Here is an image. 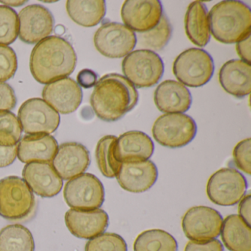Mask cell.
Instances as JSON below:
<instances>
[{
    "instance_id": "obj_36",
    "label": "cell",
    "mask_w": 251,
    "mask_h": 251,
    "mask_svg": "<svg viewBox=\"0 0 251 251\" xmlns=\"http://www.w3.org/2000/svg\"><path fill=\"white\" fill-rule=\"evenodd\" d=\"M17 102L13 88L5 82H0V112L12 110L15 108Z\"/></svg>"
},
{
    "instance_id": "obj_29",
    "label": "cell",
    "mask_w": 251,
    "mask_h": 251,
    "mask_svg": "<svg viewBox=\"0 0 251 251\" xmlns=\"http://www.w3.org/2000/svg\"><path fill=\"white\" fill-rule=\"evenodd\" d=\"M134 251H177V243L168 232L151 229L141 233L133 244Z\"/></svg>"
},
{
    "instance_id": "obj_35",
    "label": "cell",
    "mask_w": 251,
    "mask_h": 251,
    "mask_svg": "<svg viewBox=\"0 0 251 251\" xmlns=\"http://www.w3.org/2000/svg\"><path fill=\"white\" fill-rule=\"evenodd\" d=\"M251 140L250 138L239 142L233 151V160L236 167L248 175H251Z\"/></svg>"
},
{
    "instance_id": "obj_24",
    "label": "cell",
    "mask_w": 251,
    "mask_h": 251,
    "mask_svg": "<svg viewBox=\"0 0 251 251\" xmlns=\"http://www.w3.org/2000/svg\"><path fill=\"white\" fill-rule=\"evenodd\" d=\"M185 30L189 40L197 46H206L211 39L208 10L203 2L195 1L189 5L185 17Z\"/></svg>"
},
{
    "instance_id": "obj_20",
    "label": "cell",
    "mask_w": 251,
    "mask_h": 251,
    "mask_svg": "<svg viewBox=\"0 0 251 251\" xmlns=\"http://www.w3.org/2000/svg\"><path fill=\"white\" fill-rule=\"evenodd\" d=\"M154 102L161 112L183 114L190 108L192 98L189 89L180 82L167 80L157 86Z\"/></svg>"
},
{
    "instance_id": "obj_23",
    "label": "cell",
    "mask_w": 251,
    "mask_h": 251,
    "mask_svg": "<svg viewBox=\"0 0 251 251\" xmlns=\"http://www.w3.org/2000/svg\"><path fill=\"white\" fill-rule=\"evenodd\" d=\"M219 81L225 91L238 98L251 92V67L239 59L225 63L219 73Z\"/></svg>"
},
{
    "instance_id": "obj_42",
    "label": "cell",
    "mask_w": 251,
    "mask_h": 251,
    "mask_svg": "<svg viewBox=\"0 0 251 251\" xmlns=\"http://www.w3.org/2000/svg\"><path fill=\"white\" fill-rule=\"evenodd\" d=\"M1 3L5 4V6L18 7L24 5L27 1H0Z\"/></svg>"
},
{
    "instance_id": "obj_13",
    "label": "cell",
    "mask_w": 251,
    "mask_h": 251,
    "mask_svg": "<svg viewBox=\"0 0 251 251\" xmlns=\"http://www.w3.org/2000/svg\"><path fill=\"white\" fill-rule=\"evenodd\" d=\"M19 36L25 43L35 45L49 37L54 29V18L50 11L40 5H30L18 15Z\"/></svg>"
},
{
    "instance_id": "obj_5",
    "label": "cell",
    "mask_w": 251,
    "mask_h": 251,
    "mask_svg": "<svg viewBox=\"0 0 251 251\" xmlns=\"http://www.w3.org/2000/svg\"><path fill=\"white\" fill-rule=\"evenodd\" d=\"M173 70L182 84L189 87H201L209 82L214 75V61L204 50L190 48L176 58Z\"/></svg>"
},
{
    "instance_id": "obj_10",
    "label": "cell",
    "mask_w": 251,
    "mask_h": 251,
    "mask_svg": "<svg viewBox=\"0 0 251 251\" xmlns=\"http://www.w3.org/2000/svg\"><path fill=\"white\" fill-rule=\"evenodd\" d=\"M97 50L109 58H121L133 50L137 37L134 31L118 23L102 25L94 36Z\"/></svg>"
},
{
    "instance_id": "obj_17",
    "label": "cell",
    "mask_w": 251,
    "mask_h": 251,
    "mask_svg": "<svg viewBox=\"0 0 251 251\" xmlns=\"http://www.w3.org/2000/svg\"><path fill=\"white\" fill-rule=\"evenodd\" d=\"M65 223L69 230L76 237L91 239L106 230L109 217L100 208L89 211L71 208L66 213Z\"/></svg>"
},
{
    "instance_id": "obj_2",
    "label": "cell",
    "mask_w": 251,
    "mask_h": 251,
    "mask_svg": "<svg viewBox=\"0 0 251 251\" xmlns=\"http://www.w3.org/2000/svg\"><path fill=\"white\" fill-rule=\"evenodd\" d=\"M139 93L133 83L120 74L105 75L98 80L91 96L95 114L105 122H116L133 109Z\"/></svg>"
},
{
    "instance_id": "obj_6",
    "label": "cell",
    "mask_w": 251,
    "mask_h": 251,
    "mask_svg": "<svg viewBox=\"0 0 251 251\" xmlns=\"http://www.w3.org/2000/svg\"><path fill=\"white\" fill-rule=\"evenodd\" d=\"M123 74L133 86L149 88L155 86L164 73L161 57L149 50H137L126 55L122 63Z\"/></svg>"
},
{
    "instance_id": "obj_7",
    "label": "cell",
    "mask_w": 251,
    "mask_h": 251,
    "mask_svg": "<svg viewBox=\"0 0 251 251\" xmlns=\"http://www.w3.org/2000/svg\"><path fill=\"white\" fill-rule=\"evenodd\" d=\"M195 120L185 114H165L160 116L152 126L154 139L159 145L180 148L190 143L197 133Z\"/></svg>"
},
{
    "instance_id": "obj_31",
    "label": "cell",
    "mask_w": 251,
    "mask_h": 251,
    "mask_svg": "<svg viewBox=\"0 0 251 251\" xmlns=\"http://www.w3.org/2000/svg\"><path fill=\"white\" fill-rule=\"evenodd\" d=\"M22 132L21 125L14 113L0 112V146L12 147L18 145Z\"/></svg>"
},
{
    "instance_id": "obj_16",
    "label": "cell",
    "mask_w": 251,
    "mask_h": 251,
    "mask_svg": "<svg viewBox=\"0 0 251 251\" xmlns=\"http://www.w3.org/2000/svg\"><path fill=\"white\" fill-rule=\"evenodd\" d=\"M90 162L86 147L77 142H67L58 147L52 165L62 180H70L85 173Z\"/></svg>"
},
{
    "instance_id": "obj_34",
    "label": "cell",
    "mask_w": 251,
    "mask_h": 251,
    "mask_svg": "<svg viewBox=\"0 0 251 251\" xmlns=\"http://www.w3.org/2000/svg\"><path fill=\"white\" fill-rule=\"evenodd\" d=\"M18 67V61L12 48L0 45V82H5L14 77Z\"/></svg>"
},
{
    "instance_id": "obj_27",
    "label": "cell",
    "mask_w": 251,
    "mask_h": 251,
    "mask_svg": "<svg viewBox=\"0 0 251 251\" xmlns=\"http://www.w3.org/2000/svg\"><path fill=\"white\" fill-rule=\"evenodd\" d=\"M31 232L22 225H10L0 230V251H34Z\"/></svg>"
},
{
    "instance_id": "obj_4",
    "label": "cell",
    "mask_w": 251,
    "mask_h": 251,
    "mask_svg": "<svg viewBox=\"0 0 251 251\" xmlns=\"http://www.w3.org/2000/svg\"><path fill=\"white\" fill-rule=\"evenodd\" d=\"M35 207V198L24 179L9 176L0 180V215L9 220L28 217Z\"/></svg>"
},
{
    "instance_id": "obj_19",
    "label": "cell",
    "mask_w": 251,
    "mask_h": 251,
    "mask_svg": "<svg viewBox=\"0 0 251 251\" xmlns=\"http://www.w3.org/2000/svg\"><path fill=\"white\" fill-rule=\"evenodd\" d=\"M23 176L32 192L42 198L56 196L63 187V180L51 163H29L23 169Z\"/></svg>"
},
{
    "instance_id": "obj_38",
    "label": "cell",
    "mask_w": 251,
    "mask_h": 251,
    "mask_svg": "<svg viewBox=\"0 0 251 251\" xmlns=\"http://www.w3.org/2000/svg\"><path fill=\"white\" fill-rule=\"evenodd\" d=\"M77 84L85 89L95 86L98 83V75L91 70L85 69L81 70L77 76Z\"/></svg>"
},
{
    "instance_id": "obj_3",
    "label": "cell",
    "mask_w": 251,
    "mask_h": 251,
    "mask_svg": "<svg viewBox=\"0 0 251 251\" xmlns=\"http://www.w3.org/2000/svg\"><path fill=\"white\" fill-rule=\"evenodd\" d=\"M210 30L223 44L238 43L251 34V8L242 1H222L208 14Z\"/></svg>"
},
{
    "instance_id": "obj_40",
    "label": "cell",
    "mask_w": 251,
    "mask_h": 251,
    "mask_svg": "<svg viewBox=\"0 0 251 251\" xmlns=\"http://www.w3.org/2000/svg\"><path fill=\"white\" fill-rule=\"evenodd\" d=\"M251 35L236 43V51L242 61L251 65Z\"/></svg>"
},
{
    "instance_id": "obj_25",
    "label": "cell",
    "mask_w": 251,
    "mask_h": 251,
    "mask_svg": "<svg viewBox=\"0 0 251 251\" xmlns=\"http://www.w3.org/2000/svg\"><path fill=\"white\" fill-rule=\"evenodd\" d=\"M221 238L230 251H251V228L238 214L227 216L222 225Z\"/></svg>"
},
{
    "instance_id": "obj_11",
    "label": "cell",
    "mask_w": 251,
    "mask_h": 251,
    "mask_svg": "<svg viewBox=\"0 0 251 251\" xmlns=\"http://www.w3.org/2000/svg\"><path fill=\"white\" fill-rule=\"evenodd\" d=\"M22 129L28 135L48 134L58 129L59 114L41 98H32L23 102L18 111Z\"/></svg>"
},
{
    "instance_id": "obj_39",
    "label": "cell",
    "mask_w": 251,
    "mask_h": 251,
    "mask_svg": "<svg viewBox=\"0 0 251 251\" xmlns=\"http://www.w3.org/2000/svg\"><path fill=\"white\" fill-rule=\"evenodd\" d=\"M17 156V145L12 147L0 146V168L8 167Z\"/></svg>"
},
{
    "instance_id": "obj_18",
    "label": "cell",
    "mask_w": 251,
    "mask_h": 251,
    "mask_svg": "<svg viewBox=\"0 0 251 251\" xmlns=\"http://www.w3.org/2000/svg\"><path fill=\"white\" fill-rule=\"evenodd\" d=\"M158 169L152 161L122 164L117 176L120 186L127 192L142 193L151 189L158 179Z\"/></svg>"
},
{
    "instance_id": "obj_30",
    "label": "cell",
    "mask_w": 251,
    "mask_h": 251,
    "mask_svg": "<svg viewBox=\"0 0 251 251\" xmlns=\"http://www.w3.org/2000/svg\"><path fill=\"white\" fill-rule=\"evenodd\" d=\"M173 27L167 16L163 14L159 23L152 30L139 35V44L145 50L160 51L170 42Z\"/></svg>"
},
{
    "instance_id": "obj_41",
    "label": "cell",
    "mask_w": 251,
    "mask_h": 251,
    "mask_svg": "<svg viewBox=\"0 0 251 251\" xmlns=\"http://www.w3.org/2000/svg\"><path fill=\"white\" fill-rule=\"evenodd\" d=\"M251 195L248 194L240 201L239 205V216L250 226H251Z\"/></svg>"
},
{
    "instance_id": "obj_28",
    "label": "cell",
    "mask_w": 251,
    "mask_h": 251,
    "mask_svg": "<svg viewBox=\"0 0 251 251\" xmlns=\"http://www.w3.org/2000/svg\"><path fill=\"white\" fill-rule=\"evenodd\" d=\"M117 140V136L109 135L100 139L97 145L95 151L97 164L101 173L108 178L117 177L123 164L116 155Z\"/></svg>"
},
{
    "instance_id": "obj_12",
    "label": "cell",
    "mask_w": 251,
    "mask_h": 251,
    "mask_svg": "<svg viewBox=\"0 0 251 251\" xmlns=\"http://www.w3.org/2000/svg\"><path fill=\"white\" fill-rule=\"evenodd\" d=\"M223 222V217L217 210L201 205L192 207L185 213L182 227L191 241L206 242L220 236Z\"/></svg>"
},
{
    "instance_id": "obj_9",
    "label": "cell",
    "mask_w": 251,
    "mask_h": 251,
    "mask_svg": "<svg viewBox=\"0 0 251 251\" xmlns=\"http://www.w3.org/2000/svg\"><path fill=\"white\" fill-rule=\"evenodd\" d=\"M64 196L73 209L89 211L102 206L105 201V189L96 176L83 173L66 183Z\"/></svg>"
},
{
    "instance_id": "obj_8",
    "label": "cell",
    "mask_w": 251,
    "mask_h": 251,
    "mask_svg": "<svg viewBox=\"0 0 251 251\" xmlns=\"http://www.w3.org/2000/svg\"><path fill=\"white\" fill-rule=\"evenodd\" d=\"M248 182L236 169L223 168L208 179L206 186L208 198L214 204L222 206L236 205L245 196Z\"/></svg>"
},
{
    "instance_id": "obj_21",
    "label": "cell",
    "mask_w": 251,
    "mask_h": 251,
    "mask_svg": "<svg viewBox=\"0 0 251 251\" xmlns=\"http://www.w3.org/2000/svg\"><path fill=\"white\" fill-rule=\"evenodd\" d=\"M153 152L152 139L143 132L131 130L117 138L116 155L120 162L147 161L152 156Z\"/></svg>"
},
{
    "instance_id": "obj_22",
    "label": "cell",
    "mask_w": 251,
    "mask_h": 251,
    "mask_svg": "<svg viewBox=\"0 0 251 251\" xmlns=\"http://www.w3.org/2000/svg\"><path fill=\"white\" fill-rule=\"evenodd\" d=\"M58 145L48 134L27 135L17 145V156L23 163L52 162Z\"/></svg>"
},
{
    "instance_id": "obj_33",
    "label": "cell",
    "mask_w": 251,
    "mask_h": 251,
    "mask_svg": "<svg viewBox=\"0 0 251 251\" xmlns=\"http://www.w3.org/2000/svg\"><path fill=\"white\" fill-rule=\"evenodd\" d=\"M85 251H127V245L120 235L105 233L91 239L86 243Z\"/></svg>"
},
{
    "instance_id": "obj_26",
    "label": "cell",
    "mask_w": 251,
    "mask_h": 251,
    "mask_svg": "<svg viewBox=\"0 0 251 251\" xmlns=\"http://www.w3.org/2000/svg\"><path fill=\"white\" fill-rule=\"evenodd\" d=\"M67 11L70 18L79 25L92 27L98 25L106 14L103 0L96 1H67Z\"/></svg>"
},
{
    "instance_id": "obj_37",
    "label": "cell",
    "mask_w": 251,
    "mask_h": 251,
    "mask_svg": "<svg viewBox=\"0 0 251 251\" xmlns=\"http://www.w3.org/2000/svg\"><path fill=\"white\" fill-rule=\"evenodd\" d=\"M184 251H224L223 244L218 239L206 242L190 241L186 245Z\"/></svg>"
},
{
    "instance_id": "obj_32",
    "label": "cell",
    "mask_w": 251,
    "mask_h": 251,
    "mask_svg": "<svg viewBox=\"0 0 251 251\" xmlns=\"http://www.w3.org/2000/svg\"><path fill=\"white\" fill-rule=\"evenodd\" d=\"M19 17L10 7L0 5V45H11L19 36Z\"/></svg>"
},
{
    "instance_id": "obj_14",
    "label": "cell",
    "mask_w": 251,
    "mask_h": 251,
    "mask_svg": "<svg viewBox=\"0 0 251 251\" xmlns=\"http://www.w3.org/2000/svg\"><path fill=\"white\" fill-rule=\"evenodd\" d=\"M162 16L163 7L158 0H127L122 7L125 25L139 33L154 28Z\"/></svg>"
},
{
    "instance_id": "obj_1",
    "label": "cell",
    "mask_w": 251,
    "mask_h": 251,
    "mask_svg": "<svg viewBox=\"0 0 251 251\" xmlns=\"http://www.w3.org/2000/svg\"><path fill=\"white\" fill-rule=\"evenodd\" d=\"M77 64V55L71 44L52 36L36 44L32 50L30 69L36 81L48 84L70 75Z\"/></svg>"
},
{
    "instance_id": "obj_15",
    "label": "cell",
    "mask_w": 251,
    "mask_h": 251,
    "mask_svg": "<svg viewBox=\"0 0 251 251\" xmlns=\"http://www.w3.org/2000/svg\"><path fill=\"white\" fill-rule=\"evenodd\" d=\"M44 100L60 114L75 112L81 104L83 92L75 80L65 77L48 83L42 91Z\"/></svg>"
}]
</instances>
